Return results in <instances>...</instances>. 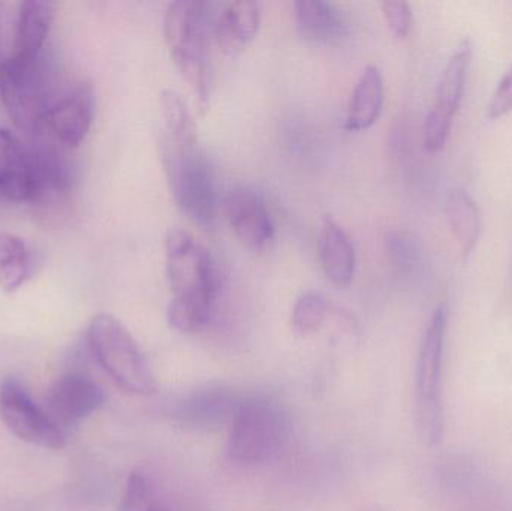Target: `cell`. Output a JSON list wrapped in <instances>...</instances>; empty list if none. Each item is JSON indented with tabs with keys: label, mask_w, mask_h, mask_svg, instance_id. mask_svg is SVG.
Wrapping results in <instances>:
<instances>
[{
	"label": "cell",
	"mask_w": 512,
	"mask_h": 511,
	"mask_svg": "<svg viewBox=\"0 0 512 511\" xmlns=\"http://www.w3.org/2000/svg\"><path fill=\"white\" fill-rule=\"evenodd\" d=\"M165 275L173 299L168 306L171 327L197 333L209 324L218 293L215 261L203 243L185 230L165 237Z\"/></svg>",
	"instance_id": "cell-1"
},
{
	"label": "cell",
	"mask_w": 512,
	"mask_h": 511,
	"mask_svg": "<svg viewBox=\"0 0 512 511\" xmlns=\"http://www.w3.org/2000/svg\"><path fill=\"white\" fill-rule=\"evenodd\" d=\"M159 156L180 212L195 224H212L218 213V185L212 164L200 146L198 131L185 134L162 131Z\"/></svg>",
	"instance_id": "cell-2"
},
{
	"label": "cell",
	"mask_w": 512,
	"mask_h": 511,
	"mask_svg": "<svg viewBox=\"0 0 512 511\" xmlns=\"http://www.w3.org/2000/svg\"><path fill=\"white\" fill-rule=\"evenodd\" d=\"M212 32L213 17L206 2L177 0L168 5L164 17L165 44L201 105L209 102L212 86Z\"/></svg>",
	"instance_id": "cell-3"
},
{
	"label": "cell",
	"mask_w": 512,
	"mask_h": 511,
	"mask_svg": "<svg viewBox=\"0 0 512 511\" xmlns=\"http://www.w3.org/2000/svg\"><path fill=\"white\" fill-rule=\"evenodd\" d=\"M87 345L111 380L134 395H152L155 375L129 330L113 315L99 314L87 327Z\"/></svg>",
	"instance_id": "cell-4"
},
{
	"label": "cell",
	"mask_w": 512,
	"mask_h": 511,
	"mask_svg": "<svg viewBox=\"0 0 512 511\" xmlns=\"http://www.w3.org/2000/svg\"><path fill=\"white\" fill-rule=\"evenodd\" d=\"M228 453L237 464L256 465L279 455L288 437V417L267 396L239 399L231 416Z\"/></svg>",
	"instance_id": "cell-5"
},
{
	"label": "cell",
	"mask_w": 512,
	"mask_h": 511,
	"mask_svg": "<svg viewBox=\"0 0 512 511\" xmlns=\"http://www.w3.org/2000/svg\"><path fill=\"white\" fill-rule=\"evenodd\" d=\"M448 306L441 303L433 312L418 351L415 395L421 438L429 446H438L444 438L442 405V365L447 341Z\"/></svg>",
	"instance_id": "cell-6"
},
{
	"label": "cell",
	"mask_w": 512,
	"mask_h": 511,
	"mask_svg": "<svg viewBox=\"0 0 512 511\" xmlns=\"http://www.w3.org/2000/svg\"><path fill=\"white\" fill-rule=\"evenodd\" d=\"M39 59L12 54L0 68V98L14 125L26 134H35L44 126L48 110Z\"/></svg>",
	"instance_id": "cell-7"
},
{
	"label": "cell",
	"mask_w": 512,
	"mask_h": 511,
	"mask_svg": "<svg viewBox=\"0 0 512 511\" xmlns=\"http://www.w3.org/2000/svg\"><path fill=\"white\" fill-rule=\"evenodd\" d=\"M471 60V41L463 39L442 71L436 86L435 101L424 122V146L430 153L441 152L447 144L453 117L462 104Z\"/></svg>",
	"instance_id": "cell-8"
},
{
	"label": "cell",
	"mask_w": 512,
	"mask_h": 511,
	"mask_svg": "<svg viewBox=\"0 0 512 511\" xmlns=\"http://www.w3.org/2000/svg\"><path fill=\"white\" fill-rule=\"evenodd\" d=\"M0 420L24 443L51 450L66 446L65 432L51 422L44 408L38 407L24 387L12 378L0 386Z\"/></svg>",
	"instance_id": "cell-9"
},
{
	"label": "cell",
	"mask_w": 512,
	"mask_h": 511,
	"mask_svg": "<svg viewBox=\"0 0 512 511\" xmlns=\"http://www.w3.org/2000/svg\"><path fill=\"white\" fill-rule=\"evenodd\" d=\"M104 401V390L95 381L84 375H65L51 386L44 411L65 432L92 416Z\"/></svg>",
	"instance_id": "cell-10"
},
{
	"label": "cell",
	"mask_w": 512,
	"mask_h": 511,
	"mask_svg": "<svg viewBox=\"0 0 512 511\" xmlns=\"http://www.w3.org/2000/svg\"><path fill=\"white\" fill-rule=\"evenodd\" d=\"M93 114L95 92L92 84L80 83L59 101L48 105L44 125L60 146L75 149L89 134Z\"/></svg>",
	"instance_id": "cell-11"
},
{
	"label": "cell",
	"mask_w": 512,
	"mask_h": 511,
	"mask_svg": "<svg viewBox=\"0 0 512 511\" xmlns=\"http://www.w3.org/2000/svg\"><path fill=\"white\" fill-rule=\"evenodd\" d=\"M38 170L33 149L0 129V197L14 203L38 200Z\"/></svg>",
	"instance_id": "cell-12"
},
{
	"label": "cell",
	"mask_w": 512,
	"mask_h": 511,
	"mask_svg": "<svg viewBox=\"0 0 512 511\" xmlns=\"http://www.w3.org/2000/svg\"><path fill=\"white\" fill-rule=\"evenodd\" d=\"M225 216L234 236L252 251H261L274 239V224L258 192L240 186L225 198Z\"/></svg>",
	"instance_id": "cell-13"
},
{
	"label": "cell",
	"mask_w": 512,
	"mask_h": 511,
	"mask_svg": "<svg viewBox=\"0 0 512 511\" xmlns=\"http://www.w3.org/2000/svg\"><path fill=\"white\" fill-rule=\"evenodd\" d=\"M318 255L324 275L337 287H348L355 275L357 254L349 234L331 216L319 228Z\"/></svg>",
	"instance_id": "cell-14"
},
{
	"label": "cell",
	"mask_w": 512,
	"mask_h": 511,
	"mask_svg": "<svg viewBox=\"0 0 512 511\" xmlns=\"http://www.w3.org/2000/svg\"><path fill=\"white\" fill-rule=\"evenodd\" d=\"M294 9L298 33L312 44H337L349 33L348 18L333 3L300 0L294 3Z\"/></svg>",
	"instance_id": "cell-15"
},
{
	"label": "cell",
	"mask_w": 512,
	"mask_h": 511,
	"mask_svg": "<svg viewBox=\"0 0 512 511\" xmlns=\"http://www.w3.org/2000/svg\"><path fill=\"white\" fill-rule=\"evenodd\" d=\"M261 3L239 0L227 3L213 20V32L225 51L236 53L254 41L261 26Z\"/></svg>",
	"instance_id": "cell-16"
},
{
	"label": "cell",
	"mask_w": 512,
	"mask_h": 511,
	"mask_svg": "<svg viewBox=\"0 0 512 511\" xmlns=\"http://www.w3.org/2000/svg\"><path fill=\"white\" fill-rule=\"evenodd\" d=\"M384 77L381 69L367 65L358 77L346 110L345 129L366 131L378 122L384 107Z\"/></svg>",
	"instance_id": "cell-17"
},
{
	"label": "cell",
	"mask_w": 512,
	"mask_h": 511,
	"mask_svg": "<svg viewBox=\"0 0 512 511\" xmlns=\"http://www.w3.org/2000/svg\"><path fill=\"white\" fill-rule=\"evenodd\" d=\"M56 17V5L42 0L20 3L14 56L38 59Z\"/></svg>",
	"instance_id": "cell-18"
},
{
	"label": "cell",
	"mask_w": 512,
	"mask_h": 511,
	"mask_svg": "<svg viewBox=\"0 0 512 511\" xmlns=\"http://www.w3.org/2000/svg\"><path fill=\"white\" fill-rule=\"evenodd\" d=\"M445 213L451 233L459 243L463 257H468L477 246L483 230L480 207L468 192L454 189L448 195Z\"/></svg>",
	"instance_id": "cell-19"
},
{
	"label": "cell",
	"mask_w": 512,
	"mask_h": 511,
	"mask_svg": "<svg viewBox=\"0 0 512 511\" xmlns=\"http://www.w3.org/2000/svg\"><path fill=\"white\" fill-rule=\"evenodd\" d=\"M239 399L222 389H206L194 393L183 402L179 416L189 425H212L233 416Z\"/></svg>",
	"instance_id": "cell-20"
},
{
	"label": "cell",
	"mask_w": 512,
	"mask_h": 511,
	"mask_svg": "<svg viewBox=\"0 0 512 511\" xmlns=\"http://www.w3.org/2000/svg\"><path fill=\"white\" fill-rule=\"evenodd\" d=\"M32 272V257L24 240L0 233V288L14 293L23 287Z\"/></svg>",
	"instance_id": "cell-21"
},
{
	"label": "cell",
	"mask_w": 512,
	"mask_h": 511,
	"mask_svg": "<svg viewBox=\"0 0 512 511\" xmlns=\"http://www.w3.org/2000/svg\"><path fill=\"white\" fill-rule=\"evenodd\" d=\"M330 314V303L316 291H306L292 308V327L301 336L312 335L321 329Z\"/></svg>",
	"instance_id": "cell-22"
},
{
	"label": "cell",
	"mask_w": 512,
	"mask_h": 511,
	"mask_svg": "<svg viewBox=\"0 0 512 511\" xmlns=\"http://www.w3.org/2000/svg\"><path fill=\"white\" fill-rule=\"evenodd\" d=\"M158 509V503H156L155 497H153L152 488H150L146 477L140 473L131 474L128 483H126L119 510L156 511Z\"/></svg>",
	"instance_id": "cell-23"
},
{
	"label": "cell",
	"mask_w": 512,
	"mask_h": 511,
	"mask_svg": "<svg viewBox=\"0 0 512 511\" xmlns=\"http://www.w3.org/2000/svg\"><path fill=\"white\" fill-rule=\"evenodd\" d=\"M382 14L396 38L403 39L409 35L412 27V9L409 3L400 0L382 2Z\"/></svg>",
	"instance_id": "cell-24"
},
{
	"label": "cell",
	"mask_w": 512,
	"mask_h": 511,
	"mask_svg": "<svg viewBox=\"0 0 512 511\" xmlns=\"http://www.w3.org/2000/svg\"><path fill=\"white\" fill-rule=\"evenodd\" d=\"M512 111V65L504 75L490 99L487 113L492 119H499Z\"/></svg>",
	"instance_id": "cell-25"
},
{
	"label": "cell",
	"mask_w": 512,
	"mask_h": 511,
	"mask_svg": "<svg viewBox=\"0 0 512 511\" xmlns=\"http://www.w3.org/2000/svg\"><path fill=\"white\" fill-rule=\"evenodd\" d=\"M3 17H5V12H3V5L0 3V68H2L3 62H5V59H2Z\"/></svg>",
	"instance_id": "cell-26"
},
{
	"label": "cell",
	"mask_w": 512,
	"mask_h": 511,
	"mask_svg": "<svg viewBox=\"0 0 512 511\" xmlns=\"http://www.w3.org/2000/svg\"><path fill=\"white\" fill-rule=\"evenodd\" d=\"M156 511H170V510H165V509H162V507H159V509Z\"/></svg>",
	"instance_id": "cell-27"
}]
</instances>
